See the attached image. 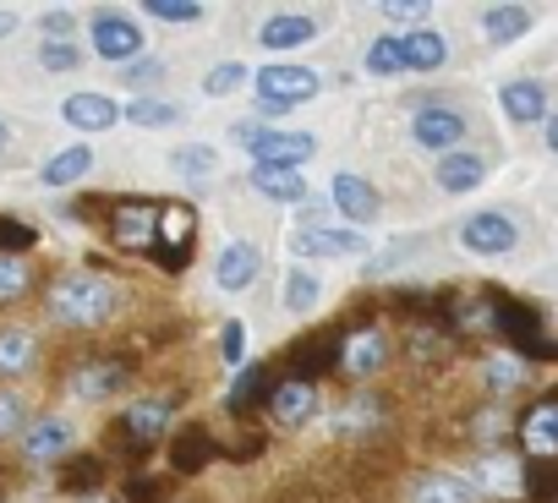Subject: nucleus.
<instances>
[{"label":"nucleus","mask_w":558,"mask_h":503,"mask_svg":"<svg viewBox=\"0 0 558 503\" xmlns=\"http://www.w3.org/2000/svg\"><path fill=\"white\" fill-rule=\"evenodd\" d=\"M335 208H340L345 219L367 224V219H378L384 197H378V186H373V181H362V175H335Z\"/></svg>","instance_id":"nucleus-18"},{"label":"nucleus","mask_w":558,"mask_h":503,"mask_svg":"<svg viewBox=\"0 0 558 503\" xmlns=\"http://www.w3.org/2000/svg\"><path fill=\"white\" fill-rule=\"evenodd\" d=\"M520 487L531 492V503H553L558 498V459H525Z\"/></svg>","instance_id":"nucleus-31"},{"label":"nucleus","mask_w":558,"mask_h":503,"mask_svg":"<svg viewBox=\"0 0 558 503\" xmlns=\"http://www.w3.org/2000/svg\"><path fill=\"white\" fill-rule=\"evenodd\" d=\"M50 312L66 323V329H99L110 312H116V291L110 280L99 274H61L50 285Z\"/></svg>","instance_id":"nucleus-1"},{"label":"nucleus","mask_w":558,"mask_h":503,"mask_svg":"<svg viewBox=\"0 0 558 503\" xmlns=\"http://www.w3.org/2000/svg\"><path fill=\"white\" fill-rule=\"evenodd\" d=\"M313 94H318V72H307V66H263L257 72V105L268 115L291 110V105H307Z\"/></svg>","instance_id":"nucleus-5"},{"label":"nucleus","mask_w":558,"mask_h":503,"mask_svg":"<svg viewBox=\"0 0 558 503\" xmlns=\"http://www.w3.org/2000/svg\"><path fill=\"white\" fill-rule=\"evenodd\" d=\"M318 302V280L313 274H291V285H286V307L291 312H307Z\"/></svg>","instance_id":"nucleus-41"},{"label":"nucleus","mask_w":558,"mask_h":503,"mask_svg":"<svg viewBox=\"0 0 558 503\" xmlns=\"http://www.w3.org/2000/svg\"><path fill=\"white\" fill-rule=\"evenodd\" d=\"M438 186H444V192H471V186H482V159H476V154H444Z\"/></svg>","instance_id":"nucleus-30"},{"label":"nucleus","mask_w":558,"mask_h":503,"mask_svg":"<svg viewBox=\"0 0 558 503\" xmlns=\"http://www.w3.org/2000/svg\"><path fill=\"white\" fill-rule=\"evenodd\" d=\"M7 34H17V12H0V39Z\"/></svg>","instance_id":"nucleus-50"},{"label":"nucleus","mask_w":558,"mask_h":503,"mask_svg":"<svg viewBox=\"0 0 558 503\" xmlns=\"http://www.w3.org/2000/svg\"><path fill=\"white\" fill-rule=\"evenodd\" d=\"M520 443L531 449L525 459H558V389L520 416Z\"/></svg>","instance_id":"nucleus-10"},{"label":"nucleus","mask_w":558,"mask_h":503,"mask_svg":"<svg viewBox=\"0 0 558 503\" xmlns=\"http://www.w3.org/2000/svg\"><path fill=\"white\" fill-rule=\"evenodd\" d=\"M384 12H389V17H400V23H416V17H422L427 7H422V0H389Z\"/></svg>","instance_id":"nucleus-48"},{"label":"nucleus","mask_w":558,"mask_h":503,"mask_svg":"<svg viewBox=\"0 0 558 503\" xmlns=\"http://www.w3.org/2000/svg\"><path fill=\"white\" fill-rule=\"evenodd\" d=\"M39 361V340L34 329H0V378H23L28 367Z\"/></svg>","instance_id":"nucleus-20"},{"label":"nucleus","mask_w":558,"mask_h":503,"mask_svg":"<svg viewBox=\"0 0 558 503\" xmlns=\"http://www.w3.org/2000/svg\"><path fill=\"white\" fill-rule=\"evenodd\" d=\"M94 50H99L105 61L132 66V61L143 56V28H137L132 17H121V12H99V17H94Z\"/></svg>","instance_id":"nucleus-8"},{"label":"nucleus","mask_w":558,"mask_h":503,"mask_svg":"<svg viewBox=\"0 0 558 503\" xmlns=\"http://www.w3.org/2000/svg\"><path fill=\"white\" fill-rule=\"evenodd\" d=\"M28 285H34V274L23 258H0V302H17Z\"/></svg>","instance_id":"nucleus-38"},{"label":"nucleus","mask_w":558,"mask_h":503,"mask_svg":"<svg viewBox=\"0 0 558 503\" xmlns=\"http://www.w3.org/2000/svg\"><path fill=\"white\" fill-rule=\"evenodd\" d=\"M159 208H165V203L121 197V203L110 208V235H116V246H126V252H154V241H159Z\"/></svg>","instance_id":"nucleus-6"},{"label":"nucleus","mask_w":558,"mask_h":503,"mask_svg":"<svg viewBox=\"0 0 558 503\" xmlns=\"http://www.w3.org/2000/svg\"><path fill=\"white\" fill-rule=\"evenodd\" d=\"M416 503H476V487L465 476H433Z\"/></svg>","instance_id":"nucleus-34"},{"label":"nucleus","mask_w":558,"mask_h":503,"mask_svg":"<svg viewBox=\"0 0 558 503\" xmlns=\"http://www.w3.org/2000/svg\"><path fill=\"white\" fill-rule=\"evenodd\" d=\"M235 137H246L257 170H302L313 159V148H318L307 132H263V126L252 132V126H235Z\"/></svg>","instance_id":"nucleus-4"},{"label":"nucleus","mask_w":558,"mask_h":503,"mask_svg":"<svg viewBox=\"0 0 558 503\" xmlns=\"http://www.w3.org/2000/svg\"><path fill=\"white\" fill-rule=\"evenodd\" d=\"M61 115H66V126H77V132H110V126L121 121V105L105 99V94H72V99L61 105Z\"/></svg>","instance_id":"nucleus-17"},{"label":"nucleus","mask_w":558,"mask_h":503,"mask_svg":"<svg viewBox=\"0 0 558 503\" xmlns=\"http://www.w3.org/2000/svg\"><path fill=\"white\" fill-rule=\"evenodd\" d=\"M482 28H487L493 45H509V39H520L531 28V12L525 7H487L482 12Z\"/></svg>","instance_id":"nucleus-28"},{"label":"nucleus","mask_w":558,"mask_h":503,"mask_svg":"<svg viewBox=\"0 0 558 503\" xmlns=\"http://www.w3.org/2000/svg\"><path fill=\"white\" fill-rule=\"evenodd\" d=\"M143 12H148V17H159V23H197V17H203L197 0H148Z\"/></svg>","instance_id":"nucleus-39"},{"label":"nucleus","mask_w":558,"mask_h":503,"mask_svg":"<svg viewBox=\"0 0 558 503\" xmlns=\"http://www.w3.org/2000/svg\"><path fill=\"white\" fill-rule=\"evenodd\" d=\"M88 170H94V148H88V143H77V148L56 154L39 175H45V186H72V181H83Z\"/></svg>","instance_id":"nucleus-24"},{"label":"nucleus","mask_w":558,"mask_h":503,"mask_svg":"<svg viewBox=\"0 0 558 503\" xmlns=\"http://www.w3.org/2000/svg\"><path fill=\"white\" fill-rule=\"evenodd\" d=\"M460 241H465L471 252H482V258H498V252L514 246V219H509V213H476V219H465Z\"/></svg>","instance_id":"nucleus-16"},{"label":"nucleus","mask_w":558,"mask_h":503,"mask_svg":"<svg viewBox=\"0 0 558 503\" xmlns=\"http://www.w3.org/2000/svg\"><path fill=\"white\" fill-rule=\"evenodd\" d=\"M83 503H110V498H83Z\"/></svg>","instance_id":"nucleus-54"},{"label":"nucleus","mask_w":558,"mask_h":503,"mask_svg":"<svg viewBox=\"0 0 558 503\" xmlns=\"http://www.w3.org/2000/svg\"><path fill=\"white\" fill-rule=\"evenodd\" d=\"M296 258H345V252H362L356 230H296L291 235Z\"/></svg>","instance_id":"nucleus-19"},{"label":"nucleus","mask_w":558,"mask_h":503,"mask_svg":"<svg viewBox=\"0 0 558 503\" xmlns=\"http://www.w3.org/2000/svg\"><path fill=\"white\" fill-rule=\"evenodd\" d=\"M268 405H274V416L279 421H286V427H302L307 416H313V383H302V378H286V383H279L274 394H268Z\"/></svg>","instance_id":"nucleus-21"},{"label":"nucleus","mask_w":558,"mask_h":503,"mask_svg":"<svg viewBox=\"0 0 558 503\" xmlns=\"http://www.w3.org/2000/svg\"><path fill=\"white\" fill-rule=\"evenodd\" d=\"M39 246V230L28 219H12V213H0V258H23V252Z\"/></svg>","instance_id":"nucleus-32"},{"label":"nucleus","mask_w":558,"mask_h":503,"mask_svg":"<svg viewBox=\"0 0 558 503\" xmlns=\"http://www.w3.org/2000/svg\"><path fill=\"white\" fill-rule=\"evenodd\" d=\"M411 132H416L422 148H454L465 137V115L460 110H444V105H422L416 121H411Z\"/></svg>","instance_id":"nucleus-14"},{"label":"nucleus","mask_w":558,"mask_h":503,"mask_svg":"<svg viewBox=\"0 0 558 503\" xmlns=\"http://www.w3.org/2000/svg\"><path fill=\"white\" fill-rule=\"evenodd\" d=\"M340 356H345V329H329V334L302 340V345L291 351V367H296V378H302V383H313L318 372L340 367Z\"/></svg>","instance_id":"nucleus-11"},{"label":"nucleus","mask_w":558,"mask_h":503,"mask_svg":"<svg viewBox=\"0 0 558 503\" xmlns=\"http://www.w3.org/2000/svg\"><path fill=\"white\" fill-rule=\"evenodd\" d=\"M77 61H83V50H77L72 39H45V45H39V66H45V72H72Z\"/></svg>","instance_id":"nucleus-37"},{"label":"nucleus","mask_w":558,"mask_h":503,"mask_svg":"<svg viewBox=\"0 0 558 503\" xmlns=\"http://www.w3.org/2000/svg\"><path fill=\"white\" fill-rule=\"evenodd\" d=\"M12 143V132H7V121H0V148H7Z\"/></svg>","instance_id":"nucleus-53"},{"label":"nucleus","mask_w":558,"mask_h":503,"mask_svg":"<svg viewBox=\"0 0 558 503\" xmlns=\"http://www.w3.org/2000/svg\"><path fill=\"white\" fill-rule=\"evenodd\" d=\"M547 148H553V154H558V115H553V121H547Z\"/></svg>","instance_id":"nucleus-51"},{"label":"nucleus","mask_w":558,"mask_h":503,"mask_svg":"<svg viewBox=\"0 0 558 503\" xmlns=\"http://www.w3.org/2000/svg\"><path fill=\"white\" fill-rule=\"evenodd\" d=\"M214 449H219L214 432L192 421V427H181V432L170 438V470H175V476H197L203 465H214Z\"/></svg>","instance_id":"nucleus-15"},{"label":"nucleus","mask_w":558,"mask_h":503,"mask_svg":"<svg viewBox=\"0 0 558 503\" xmlns=\"http://www.w3.org/2000/svg\"><path fill=\"white\" fill-rule=\"evenodd\" d=\"M241 351H246V329H241V323H225V329H219V356L235 367V361H241Z\"/></svg>","instance_id":"nucleus-45"},{"label":"nucleus","mask_w":558,"mask_h":503,"mask_svg":"<svg viewBox=\"0 0 558 503\" xmlns=\"http://www.w3.org/2000/svg\"><path fill=\"white\" fill-rule=\"evenodd\" d=\"M257 263H263V258H257V246L235 241V246L225 252V258H219V269H214V274H219V285H225V291H246V285H252V274H257Z\"/></svg>","instance_id":"nucleus-23"},{"label":"nucleus","mask_w":558,"mask_h":503,"mask_svg":"<svg viewBox=\"0 0 558 503\" xmlns=\"http://www.w3.org/2000/svg\"><path fill=\"white\" fill-rule=\"evenodd\" d=\"M192 252H197V213H192V203H165L159 208V241H154L148 258L159 269L181 274L192 263Z\"/></svg>","instance_id":"nucleus-2"},{"label":"nucleus","mask_w":558,"mask_h":503,"mask_svg":"<svg viewBox=\"0 0 558 503\" xmlns=\"http://www.w3.org/2000/svg\"><path fill=\"white\" fill-rule=\"evenodd\" d=\"M132 77H137V83H148V77H159V66H154V61H137V66H132Z\"/></svg>","instance_id":"nucleus-49"},{"label":"nucleus","mask_w":558,"mask_h":503,"mask_svg":"<svg viewBox=\"0 0 558 503\" xmlns=\"http://www.w3.org/2000/svg\"><path fill=\"white\" fill-rule=\"evenodd\" d=\"M170 170H181V175H214V148H181V154H170Z\"/></svg>","instance_id":"nucleus-40"},{"label":"nucleus","mask_w":558,"mask_h":503,"mask_svg":"<svg viewBox=\"0 0 558 503\" xmlns=\"http://www.w3.org/2000/svg\"><path fill=\"white\" fill-rule=\"evenodd\" d=\"M72 28H77V17H72V12H45V34H50V39H66Z\"/></svg>","instance_id":"nucleus-47"},{"label":"nucleus","mask_w":558,"mask_h":503,"mask_svg":"<svg viewBox=\"0 0 558 503\" xmlns=\"http://www.w3.org/2000/svg\"><path fill=\"white\" fill-rule=\"evenodd\" d=\"M263 394H268V367L257 361V367H246V372L235 378V389H230V410H235V416H246V410H252V400H263Z\"/></svg>","instance_id":"nucleus-33"},{"label":"nucleus","mask_w":558,"mask_h":503,"mask_svg":"<svg viewBox=\"0 0 558 503\" xmlns=\"http://www.w3.org/2000/svg\"><path fill=\"white\" fill-rule=\"evenodd\" d=\"M498 99H504V115H509L514 126H531V121L547 115V94H542L536 83H509Z\"/></svg>","instance_id":"nucleus-22"},{"label":"nucleus","mask_w":558,"mask_h":503,"mask_svg":"<svg viewBox=\"0 0 558 503\" xmlns=\"http://www.w3.org/2000/svg\"><path fill=\"white\" fill-rule=\"evenodd\" d=\"M389 361V340H384V329H356V334H345V356H340V372L345 378H373L378 367Z\"/></svg>","instance_id":"nucleus-12"},{"label":"nucleus","mask_w":558,"mask_h":503,"mask_svg":"<svg viewBox=\"0 0 558 503\" xmlns=\"http://www.w3.org/2000/svg\"><path fill=\"white\" fill-rule=\"evenodd\" d=\"M520 378H525V367H520L514 356H498V361H487V383H493V389H514Z\"/></svg>","instance_id":"nucleus-43"},{"label":"nucleus","mask_w":558,"mask_h":503,"mask_svg":"<svg viewBox=\"0 0 558 503\" xmlns=\"http://www.w3.org/2000/svg\"><path fill=\"white\" fill-rule=\"evenodd\" d=\"M7 492H12V470H7V465H0V498H7Z\"/></svg>","instance_id":"nucleus-52"},{"label":"nucleus","mask_w":558,"mask_h":503,"mask_svg":"<svg viewBox=\"0 0 558 503\" xmlns=\"http://www.w3.org/2000/svg\"><path fill=\"white\" fill-rule=\"evenodd\" d=\"M252 186H257L263 197H274V203H302V197H307L302 170H252Z\"/></svg>","instance_id":"nucleus-26"},{"label":"nucleus","mask_w":558,"mask_h":503,"mask_svg":"<svg viewBox=\"0 0 558 503\" xmlns=\"http://www.w3.org/2000/svg\"><path fill=\"white\" fill-rule=\"evenodd\" d=\"M170 416H175V405H170V400H137V405H126V410H121L116 438H126V443H132V454H148V449L170 432Z\"/></svg>","instance_id":"nucleus-7"},{"label":"nucleus","mask_w":558,"mask_h":503,"mask_svg":"<svg viewBox=\"0 0 558 503\" xmlns=\"http://www.w3.org/2000/svg\"><path fill=\"white\" fill-rule=\"evenodd\" d=\"M23 454H28L34 465H50V459L66 465V454H72V421H61V416H39V421L23 432Z\"/></svg>","instance_id":"nucleus-13"},{"label":"nucleus","mask_w":558,"mask_h":503,"mask_svg":"<svg viewBox=\"0 0 558 503\" xmlns=\"http://www.w3.org/2000/svg\"><path fill=\"white\" fill-rule=\"evenodd\" d=\"M367 72H373V77H395V72H405V39H378L373 56H367Z\"/></svg>","instance_id":"nucleus-36"},{"label":"nucleus","mask_w":558,"mask_h":503,"mask_svg":"<svg viewBox=\"0 0 558 503\" xmlns=\"http://www.w3.org/2000/svg\"><path fill=\"white\" fill-rule=\"evenodd\" d=\"M493 312H498V334L520 351V361H558V345L542 334V318H536L531 307L493 296Z\"/></svg>","instance_id":"nucleus-3"},{"label":"nucleus","mask_w":558,"mask_h":503,"mask_svg":"<svg viewBox=\"0 0 558 503\" xmlns=\"http://www.w3.org/2000/svg\"><path fill=\"white\" fill-rule=\"evenodd\" d=\"M126 503H165V481L159 476H132L126 481Z\"/></svg>","instance_id":"nucleus-44"},{"label":"nucleus","mask_w":558,"mask_h":503,"mask_svg":"<svg viewBox=\"0 0 558 503\" xmlns=\"http://www.w3.org/2000/svg\"><path fill=\"white\" fill-rule=\"evenodd\" d=\"M23 416H28V410H23L17 394H0V438H12V432L23 427Z\"/></svg>","instance_id":"nucleus-46"},{"label":"nucleus","mask_w":558,"mask_h":503,"mask_svg":"<svg viewBox=\"0 0 558 503\" xmlns=\"http://www.w3.org/2000/svg\"><path fill=\"white\" fill-rule=\"evenodd\" d=\"M241 83H246V72H241L235 61H225V66H214V72L203 77V88H208V94H230V88H241Z\"/></svg>","instance_id":"nucleus-42"},{"label":"nucleus","mask_w":558,"mask_h":503,"mask_svg":"<svg viewBox=\"0 0 558 503\" xmlns=\"http://www.w3.org/2000/svg\"><path fill=\"white\" fill-rule=\"evenodd\" d=\"M438 66H444V34L416 28L405 39V72H438Z\"/></svg>","instance_id":"nucleus-29"},{"label":"nucleus","mask_w":558,"mask_h":503,"mask_svg":"<svg viewBox=\"0 0 558 503\" xmlns=\"http://www.w3.org/2000/svg\"><path fill=\"white\" fill-rule=\"evenodd\" d=\"M126 121H132V126H175L181 110L165 105V99H132V105H126Z\"/></svg>","instance_id":"nucleus-35"},{"label":"nucleus","mask_w":558,"mask_h":503,"mask_svg":"<svg viewBox=\"0 0 558 503\" xmlns=\"http://www.w3.org/2000/svg\"><path fill=\"white\" fill-rule=\"evenodd\" d=\"M99 481H105V459H99V454H77V459L61 465V492L99 498Z\"/></svg>","instance_id":"nucleus-25"},{"label":"nucleus","mask_w":558,"mask_h":503,"mask_svg":"<svg viewBox=\"0 0 558 503\" xmlns=\"http://www.w3.org/2000/svg\"><path fill=\"white\" fill-rule=\"evenodd\" d=\"M313 34H318V23H313V17H268V23H263V45H268V50L307 45Z\"/></svg>","instance_id":"nucleus-27"},{"label":"nucleus","mask_w":558,"mask_h":503,"mask_svg":"<svg viewBox=\"0 0 558 503\" xmlns=\"http://www.w3.org/2000/svg\"><path fill=\"white\" fill-rule=\"evenodd\" d=\"M126 378H132L126 361H116V356H88V361L72 367V394H77V400H110L116 389H126Z\"/></svg>","instance_id":"nucleus-9"}]
</instances>
